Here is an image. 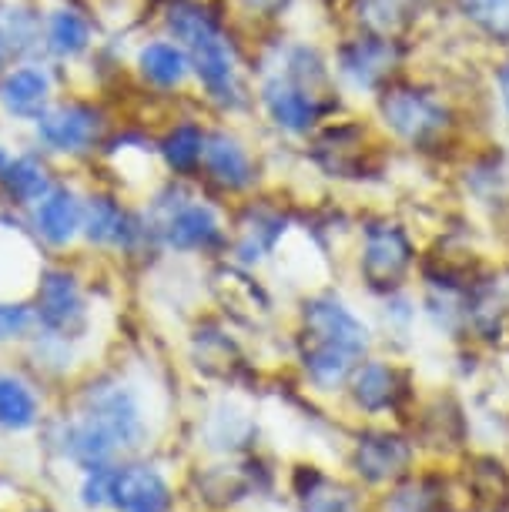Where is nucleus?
<instances>
[{
	"instance_id": "f257e3e1",
	"label": "nucleus",
	"mask_w": 509,
	"mask_h": 512,
	"mask_svg": "<svg viewBox=\"0 0 509 512\" xmlns=\"http://www.w3.org/2000/svg\"><path fill=\"white\" fill-rule=\"evenodd\" d=\"M41 429H47V442L57 456L84 472L138 456L151 439V415L138 385L124 375L101 372L78 392L71 412L51 422L44 419Z\"/></svg>"
},
{
	"instance_id": "f03ea898",
	"label": "nucleus",
	"mask_w": 509,
	"mask_h": 512,
	"mask_svg": "<svg viewBox=\"0 0 509 512\" xmlns=\"http://www.w3.org/2000/svg\"><path fill=\"white\" fill-rule=\"evenodd\" d=\"M161 27H165L168 37H175L185 47L198 91L211 104H218L225 111L245 108L248 91L242 81L235 47L228 41L225 27L218 24V17L205 4H195V0H168Z\"/></svg>"
},
{
	"instance_id": "7ed1b4c3",
	"label": "nucleus",
	"mask_w": 509,
	"mask_h": 512,
	"mask_svg": "<svg viewBox=\"0 0 509 512\" xmlns=\"http://www.w3.org/2000/svg\"><path fill=\"white\" fill-rule=\"evenodd\" d=\"M369 345L366 325L345 308L339 298H312L302 312L299 359L315 389H339Z\"/></svg>"
},
{
	"instance_id": "20e7f679",
	"label": "nucleus",
	"mask_w": 509,
	"mask_h": 512,
	"mask_svg": "<svg viewBox=\"0 0 509 512\" xmlns=\"http://www.w3.org/2000/svg\"><path fill=\"white\" fill-rule=\"evenodd\" d=\"M114 121L108 104H104L94 91H71L61 94L51 108L41 114V121H34L27 128V141L34 148H41L47 158L57 164H94L104 148V141L111 138Z\"/></svg>"
},
{
	"instance_id": "39448f33",
	"label": "nucleus",
	"mask_w": 509,
	"mask_h": 512,
	"mask_svg": "<svg viewBox=\"0 0 509 512\" xmlns=\"http://www.w3.org/2000/svg\"><path fill=\"white\" fill-rule=\"evenodd\" d=\"M144 211L158 228V245L171 255H205V251L222 248L228 241L225 221L211 201L188 195L181 188V178L158 181L148 195L141 198Z\"/></svg>"
},
{
	"instance_id": "423d86ee",
	"label": "nucleus",
	"mask_w": 509,
	"mask_h": 512,
	"mask_svg": "<svg viewBox=\"0 0 509 512\" xmlns=\"http://www.w3.org/2000/svg\"><path fill=\"white\" fill-rule=\"evenodd\" d=\"M31 305L37 315V332H51L81 345L91 335L94 295L78 265L47 258L31 292Z\"/></svg>"
},
{
	"instance_id": "0eeeda50",
	"label": "nucleus",
	"mask_w": 509,
	"mask_h": 512,
	"mask_svg": "<svg viewBox=\"0 0 509 512\" xmlns=\"http://www.w3.org/2000/svg\"><path fill=\"white\" fill-rule=\"evenodd\" d=\"M84 201H88V181L78 175H61L31 211H24L27 228L44 248V255L67 258V251L81 248Z\"/></svg>"
},
{
	"instance_id": "6e6552de",
	"label": "nucleus",
	"mask_w": 509,
	"mask_h": 512,
	"mask_svg": "<svg viewBox=\"0 0 509 512\" xmlns=\"http://www.w3.org/2000/svg\"><path fill=\"white\" fill-rule=\"evenodd\" d=\"M64 94V71L44 57L11 61L0 74V121L11 128H31Z\"/></svg>"
},
{
	"instance_id": "1a4fd4ad",
	"label": "nucleus",
	"mask_w": 509,
	"mask_h": 512,
	"mask_svg": "<svg viewBox=\"0 0 509 512\" xmlns=\"http://www.w3.org/2000/svg\"><path fill=\"white\" fill-rule=\"evenodd\" d=\"M101 47V24L91 7L54 0L44 7V61L61 71H78Z\"/></svg>"
},
{
	"instance_id": "9d476101",
	"label": "nucleus",
	"mask_w": 509,
	"mask_h": 512,
	"mask_svg": "<svg viewBox=\"0 0 509 512\" xmlns=\"http://www.w3.org/2000/svg\"><path fill=\"white\" fill-rule=\"evenodd\" d=\"M175 489L155 462L124 456L104 466V509L108 512H171Z\"/></svg>"
},
{
	"instance_id": "9b49d317",
	"label": "nucleus",
	"mask_w": 509,
	"mask_h": 512,
	"mask_svg": "<svg viewBox=\"0 0 509 512\" xmlns=\"http://www.w3.org/2000/svg\"><path fill=\"white\" fill-rule=\"evenodd\" d=\"M128 71L138 81V88L151 91L155 98H175V94L188 91V84H195L185 47L165 31L134 44L128 57Z\"/></svg>"
},
{
	"instance_id": "f8f14e48",
	"label": "nucleus",
	"mask_w": 509,
	"mask_h": 512,
	"mask_svg": "<svg viewBox=\"0 0 509 512\" xmlns=\"http://www.w3.org/2000/svg\"><path fill=\"white\" fill-rule=\"evenodd\" d=\"M47 262L24 215L0 208V298H31L37 275Z\"/></svg>"
},
{
	"instance_id": "ddd939ff",
	"label": "nucleus",
	"mask_w": 509,
	"mask_h": 512,
	"mask_svg": "<svg viewBox=\"0 0 509 512\" xmlns=\"http://www.w3.org/2000/svg\"><path fill=\"white\" fill-rule=\"evenodd\" d=\"M57 178H61V164L54 158H47L31 141L14 144L11 161L0 171V208L24 215L57 185Z\"/></svg>"
},
{
	"instance_id": "4468645a",
	"label": "nucleus",
	"mask_w": 509,
	"mask_h": 512,
	"mask_svg": "<svg viewBox=\"0 0 509 512\" xmlns=\"http://www.w3.org/2000/svg\"><path fill=\"white\" fill-rule=\"evenodd\" d=\"M198 175H205L211 185L228 191V195H242V191L255 185L258 168H255V158H252V151H248V144L238 138L235 131L215 128V131H208Z\"/></svg>"
},
{
	"instance_id": "2eb2a0df",
	"label": "nucleus",
	"mask_w": 509,
	"mask_h": 512,
	"mask_svg": "<svg viewBox=\"0 0 509 512\" xmlns=\"http://www.w3.org/2000/svg\"><path fill=\"white\" fill-rule=\"evenodd\" d=\"M258 104H262L265 118L285 134H305L319 121V94L299 81H292V77L282 71L262 81Z\"/></svg>"
},
{
	"instance_id": "dca6fc26",
	"label": "nucleus",
	"mask_w": 509,
	"mask_h": 512,
	"mask_svg": "<svg viewBox=\"0 0 509 512\" xmlns=\"http://www.w3.org/2000/svg\"><path fill=\"white\" fill-rule=\"evenodd\" d=\"M44 419L47 405L41 385L21 369H0V432L27 436V432L41 429Z\"/></svg>"
},
{
	"instance_id": "f3484780",
	"label": "nucleus",
	"mask_w": 509,
	"mask_h": 512,
	"mask_svg": "<svg viewBox=\"0 0 509 512\" xmlns=\"http://www.w3.org/2000/svg\"><path fill=\"white\" fill-rule=\"evenodd\" d=\"M205 141H208V128L201 121H195V118L171 121L168 128L155 138L161 171H165L168 178H181V181L195 178L201 171Z\"/></svg>"
},
{
	"instance_id": "a211bd4d",
	"label": "nucleus",
	"mask_w": 509,
	"mask_h": 512,
	"mask_svg": "<svg viewBox=\"0 0 509 512\" xmlns=\"http://www.w3.org/2000/svg\"><path fill=\"white\" fill-rule=\"evenodd\" d=\"M0 37L11 61L44 57V4L37 0H0Z\"/></svg>"
},
{
	"instance_id": "6ab92c4d",
	"label": "nucleus",
	"mask_w": 509,
	"mask_h": 512,
	"mask_svg": "<svg viewBox=\"0 0 509 512\" xmlns=\"http://www.w3.org/2000/svg\"><path fill=\"white\" fill-rule=\"evenodd\" d=\"M409 268V241L399 228H372L362 251V272L372 285H396Z\"/></svg>"
},
{
	"instance_id": "aec40b11",
	"label": "nucleus",
	"mask_w": 509,
	"mask_h": 512,
	"mask_svg": "<svg viewBox=\"0 0 509 512\" xmlns=\"http://www.w3.org/2000/svg\"><path fill=\"white\" fill-rule=\"evenodd\" d=\"M409 459H412V449L399 436H389V432L362 436L359 446H355V472L369 482H386V479L402 476Z\"/></svg>"
},
{
	"instance_id": "412c9836",
	"label": "nucleus",
	"mask_w": 509,
	"mask_h": 512,
	"mask_svg": "<svg viewBox=\"0 0 509 512\" xmlns=\"http://www.w3.org/2000/svg\"><path fill=\"white\" fill-rule=\"evenodd\" d=\"M382 114H386V121L402 138H412V141H422V138H429L432 131L443 128V111H439V104H432L429 98H422L416 91H392L389 98L382 101Z\"/></svg>"
},
{
	"instance_id": "4be33fe9",
	"label": "nucleus",
	"mask_w": 509,
	"mask_h": 512,
	"mask_svg": "<svg viewBox=\"0 0 509 512\" xmlns=\"http://www.w3.org/2000/svg\"><path fill=\"white\" fill-rule=\"evenodd\" d=\"M352 395L355 402L362 405L366 412H382L389 405H396V372L382 362H369V365H359L352 372Z\"/></svg>"
},
{
	"instance_id": "5701e85b",
	"label": "nucleus",
	"mask_w": 509,
	"mask_h": 512,
	"mask_svg": "<svg viewBox=\"0 0 509 512\" xmlns=\"http://www.w3.org/2000/svg\"><path fill=\"white\" fill-rule=\"evenodd\" d=\"M282 218L272 211H252V221L242 225L235 238V255L242 265H255L258 258H265L275 248V241L282 238Z\"/></svg>"
},
{
	"instance_id": "b1692460",
	"label": "nucleus",
	"mask_w": 509,
	"mask_h": 512,
	"mask_svg": "<svg viewBox=\"0 0 509 512\" xmlns=\"http://www.w3.org/2000/svg\"><path fill=\"white\" fill-rule=\"evenodd\" d=\"M299 499H302V512H359L355 492L319 476V472H312L309 486L299 489Z\"/></svg>"
},
{
	"instance_id": "393cba45",
	"label": "nucleus",
	"mask_w": 509,
	"mask_h": 512,
	"mask_svg": "<svg viewBox=\"0 0 509 512\" xmlns=\"http://www.w3.org/2000/svg\"><path fill=\"white\" fill-rule=\"evenodd\" d=\"M37 332V315L31 298H0V349L21 345Z\"/></svg>"
},
{
	"instance_id": "a878e982",
	"label": "nucleus",
	"mask_w": 509,
	"mask_h": 512,
	"mask_svg": "<svg viewBox=\"0 0 509 512\" xmlns=\"http://www.w3.org/2000/svg\"><path fill=\"white\" fill-rule=\"evenodd\" d=\"M386 44H376V41H355L352 47H345L339 64H342V74L352 77L355 84H372L376 77L382 74L386 67Z\"/></svg>"
},
{
	"instance_id": "bb28decb",
	"label": "nucleus",
	"mask_w": 509,
	"mask_h": 512,
	"mask_svg": "<svg viewBox=\"0 0 509 512\" xmlns=\"http://www.w3.org/2000/svg\"><path fill=\"white\" fill-rule=\"evenodd\" d=\"M443 509V496L436 489H429V482H416L399 492H392L386 499V512H439Z\"/></svg>"
},
{
	"instance_id": "cd10ccee",
	"label": "nucleus",
	"mask_w": 509,
	"mask_h": 512,
	"mask_svg": "<svg viewBox=\"0 0 509 512\" xmlns=\"http://www.w3.org/2000/svg\"><path fill=\"white\" fill-rule=\"evenodd\" d=\"M466 14L483 27V31L506 37L509 34V0H463Z\"/></svg>"
},
{
	"instance_id": "c85d7f7f",
	"label": "nucleus",
	"mask_w": 509,
	"mask_h": 512,
	"mask_svg": "<svg viewBox=\"0 0 509 512\" xmlns=\"http://www.w3.org/2000/svg\"><path fill=\"white\" fill-rule=\"evenodd\" d=\"M242 4L248 7V11H258V14H272V11H278V7L285 4V0H242Z\"/></svg>"
},
{
	"instance_id": "c756f323",
	"label": "nucleus",
	"mask_w": 509,
	"mask_h": 512,
	"mask_svg": "<svg viewBox=\"0 0 509 512\" xmlns=\"http://www.w3.org/2000/svg\"><path fill=\"white\" fill-rule=\"evenodd\" d=\"M11 67V51H7V44H4V37H0V74Z\"/></svg>"
},
{
	"instance_id": "7c9ffc66",
	"label": "nucleus",
	"mask_w": 509,
	"mask_h": 512,
	"mask_svg": "<svg viewBox=\"0 0 509 512\" xmlns=\"http://www.w3.org/2000/svg\"><path fill=\"white\" fill-rule=\"evenodd\" d=\"M499 88H503V101H506V108H509V67L503 74H499Z\"/></svg>"
},
{
	"instance_id": "2f4dec72",
	"label": "nucleus",
	"mask_w": 509,
	"mask_h": 512,
	"mask_svg": "<svg viewBox=\"0 0 509 512\" xmlns=\"http://www.w3.org/2000/svg\"><path fill=\"white\" fill-rule=\"evenodd\" d=\"M27 512H51V509H44V506H37V509H27Z\"/></svg>"
},
{
	"instance_id": "473e14b6",
	"label": "nucleus",
	"mask_w": 509,
	"mask_h": 512,
	"mask_svg": "<svg viewBox=\"0 0 509 512\" xmlns=\"http://www.w3.org/2000/svg\"><path fill=\"white\" fill-rule=\"evenodd\" d=\"M0 124H4V121H0Z\"/></svg>"
}]
</instances>
